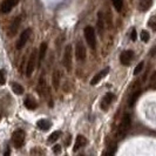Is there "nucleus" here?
<instances>
[{
  "mask_svg": "<svg viewBox=\"0 0 156 156\" xmlns=\"http://www.w3.org/2000/svg\"><path fill=\"white\" fill-rule=\"evenodd\" d=\"M115 149H116V147L113 146L112 148H109L106 153H105V156H114L115 155Z\"/></svg>",
  "mask_w": 156,
  "mask_h": 156,
  "instance_id": "nucleus-28",
  "label": "nucleus"
},
{
  "mask_svg": "<svg viewBox=\"0 0 156 156\" xmlns=\"http://www.w3.org/2000/svg\"><path fill=\"white\" fill-rule=\"evenodd\" d=\"M87 144V139L83 135H78L76 136V140H75V144H74V151H78L79 149H81L82 147H85Z\"/></svg>",
  "mask_w": 156,
  "mask_h": 156,
  "instance_id": "nucleus-13",
  "label": "nucleus"
},
{
  "mask_svg": "<svg viewBox=\"0 0 156 156\" xmlns=\"http://www.w3.org/2000/svg\"><path fill=\"white\" fill-rule=\"evenodd\" d=\"M38 90H39V94L42 96V95H45V93L47 92L46 89V81H45V78H40V81H39V86H38Z\"/></svg>",
  "mask_w": 156,
  "mask_h": 156,
  "instance_id": "nucleus-19",
  "label": "nucleus"
},
{
  "mask_svg": "<svg viewBox=\"0 0 156 156\" xmlns=\"http://www.w3.org/2000/svg\"><path fill=\"white\" fill-rule=\"evenodd\" d=\"M6 83V73L4 69H0V85Z\"/></svg>",
  "mask_w": 156,
  "mask_h": 156,
  "instance_id": "nucleus-26",
  "label": "nucleus"
},
{
  "mask_svg": "<svg viewBox=\"0 0 156 156\" xmlns=\"http://www.w3.org/2000/svg\"><path fill=\"white\" fill-rule=\"evenodd\" d=\"M85 38L88 44V46L90 47L92 49H95L96 47V37H95V30H94L92 26H87L85 27Z\"/></svg>",
  "mask_w": 156,
  "mask_h": 156,
  "instance_id": "nucleus-2",
  "label": "nucleus"
},
{
  "mask_svg": "<svg viewBox=\"0 0 156 156\" xmlns=\"http://www.w3.org/2000/svg\"><path fill=\"white\" fill-rule=\"evenodd\" d=\"M60 136H61V132H60V130H56V132H54L53 134L49 135L48 142H49V143H53V142H55V141H58V139H59Z\"/></svg>",
  "mask_w": 156,
  "mask_h": 156,
  "instance_id": "nucleus-22",
  "label": "nucleus"
},
{
  "mask_svg": "<svg viewBox=\"0 0 156 156\" xmlns=\"http://www.w3.org/2000/svg\"><path fill=\"white\" fill-rule=\"evenodd\" d=\"M46 52H47V42H41L39 53H38V59H39V61H38V66H40V65H41L42 60H44V58H45Z\"/></svg>",
  "mask_w": 156,
  "mask_h": 156,
  "instance_id": "nucleus-14",
  "label": "nucleus"
},
{
  "mask_svg": "<svg viewBox=\"0 0 156 156\" xmlns=\"http://www.w3.org/2000/svg\"><path fill=\"white\" fill-rule=\"evenodd\" d=\"M69 140H70V135L67 136V141H66V146H69Z\"/></svg>",
  "mask_w": 156,
  "mask_h": 156,
  "instance_id": "nucleus-33",
  "label": "nucleus"
},
{
  "mask_svg": "<svg viewBox=\"0 0 156 156\" xmlns=\"http://www.w3.org/2000/svg\"><path fill=\"white\" fill-rule=\"evenodd\" d=\"M9 154H11V149H9V147H7V148H6V150H5V154H4V156H9Z\"/></svg>",
  "mask_w": 156,
  "mask_h": 156,
  "instance_id": "nucleus-32",
  "label": "nucleus"
},
{
  "mask_svg": "<svg viewBox=\"0 0 156 156\" xmlns=\"http://www.w3.org/2000/svg\"><path fill=\"white\" fill-rule=\"evenodd\" d=\"M53 151H54L55 154H60V151H61V146H60V144H55L54 147H53Z\"/></svg>",
  "mask_w": 156,
  "mask_h": 156,
  "instance_id": "nucleus-30",
  "label": "nucleus"
},
{
  "mask_svg": "<svg viewBox=\"0 0 156 156\" xmlns=\"http://www.w3.org/2000/svg\"><path fill=\"white\" fill-rule=\"evenodd\" d=\"M60 80H61V74L59 70H55L52 75V85L54 87V89H59L60 86Z\"/></svg>",
  "mask_w": 156,
  "mask_h": 156,
  "instance_id": "nucleus-16",
  "label": "nucleus"
},
{
  "mask_svg": "<svg viewBox=\"0 0 156 156\" xmlns=\"http://www.w3.org/2000/svg\"><path fill=\"white\" fill-rule=\"evenodd\" d=\"M37 126H38L39 129L46 132V130H48V129L52 127V123H51V121H48V120H39Z\"/></svg>",
  "mask_w": 156,
  "mask_h": 156,
  "instance_id": "nucleus-17",
  "label": "nucleus"
},
{
  "mask_svg": "<svg viewBox=\"0 0 156 156\" xmlns=\"http://www.w3.org/2000/svg\"><path fill=\"white\" fill-rule=\"evenodd\" d=\"M112 1H113V5L117 12H121L122 7H123V0H112Z\"/></svg>",
  "mask_w": 156,
  "mask_h": 156,
  "instance_id": "nucleus-23",
  "label": "nucleus"
},
{
  "mask_svg": "<svg viewBox=\"0 0 156 156\" xmlns=\"http://www.w3.org/2000/svg\"><path fill=\"white\" fill-rule=\"evenodd\" d=\"M25 107L27 108V109H35L37 108V102L35 100H33L32 98H27L26 100H25Z\"/></svg>",
  "mask_w": 156,
  "mask_h": 156,
  "instance_id": "nucleus-21",
  "label": "nucleus"
},
{
  "mask_svg": "<svg viewBox=\"0 0 156 156\" xmlns=\"http://www.w3.org/2000/svg\"><path fill=\"white\" fill-rule=\"evenodd\" d=\"M143 66H144V62H143V61H141V62L139 63L137 66H136V68L134 69V74H135V75H137V74H140V73H141V70L143 69Z\"/></svg>",
  "mask_w": 156,
  "mask_h": 156,
  "instance_id": "nucleus-27",
  "label": "nucleus"
},
{
  "mask_svg": "<svg viewBox=\"0 0 156 156\" xmlns=\"http://www.w3.org/2000/svg\"><path fill=\"white\" fill-rule=\"evenodd\" d=\"M129 128H130V115L125 114V116L122 117L121 123L117 128V137L119 139H123L127 135V133H128Z\"/></svg>",
  "mask_w": 156,
  "mask_h": 156,
  "instance_id": "nucleus-1",
  "label": "nucleus"
},
{
  "mask_svg": "<svg viewBox=\"0 0 156 156\" xmlns=\"http://www.w3.org/2000/svg\"><path fill=\"white\" fill-rule=\"evenodd\" d=\"M114 100V94L113 93H107L103 98H102L101 100V103H100V106H101V109L103 110H107L109 108V106L112 105V102Z\"/></svg>",
  "mask_w": 156,
  "mask_h": 156,
  "instance_id": "nucleus-10",
  "label": "nucleus"
},
{
  "mask_svg": "<svg viewBox=\"0 0 156 156\" xmlns=\"http://www.w3.org/2000/svg\"><path fill=\"white\" fill-rule=\"evenodd\" d=\"M25 137H26V135H25V132H23V129L16 130V132L13 133V135H12L13 146H14L16 148H21L23 146V143H25Z\"/></svg>",
  "mask_w": 156,
  "mask_h": 156,
  "instance_id": "nucleus-3",
  "label": "nucleus"
},
{
  "mask_svg": "<svg viewBox=\"0 0 156 156\" xmlns=\"http://www.w3.org/2000/svg\"><path fill=\"white\" fill-rule=\"evenodd\" d=\"M130 38H132V40H133V41H135V40L137 39V35H136V30H135V28H133V30H132Z\"/></svg>",
  "mask_w": 156,
  "mask_h": 156,
  "instance_id": "nucleus-31",
  "label": "nucleus"
},
{
  "mask_svg": "<svg viewBox=\"0 0 156 156\" xmlns=\"http://www.w3.org/2000/svg\"><path fill=\"white\" fill-rule=\"evenodd\" d=\"M20 23H21V16H16V19L12 21L11 26H9V28H8V35H9L11 38L16 35V31H18V28H19Z\"/></svg>",
  "mask_w": 156,
  "mask_h": 156,
  "instance_id": "nucleus-11",
  "label": "nucleus"
},
{
  "mask_svg": "<svg viewBox=\"0 0 156 156\" xmlns=\"http://www.w3.org/2000/svg\"><path fill=\"white\" fill-rule=\"evenodd\" d=\"M37 58H38V52L34 49L32 51L31 56H30V60L27 62V66H26V76H31L33 70L35 68V63H37Z\"/></svg>",
  "mask_w": 156,
  "mask_h": 156,
  "instance_id": "nucleus-4",
  "label": "nucleus"
},
{
  "mask_svg": "<svg viewBox=\"0 0 156 156\" xmlns=\"http://www.w3.org/2000/svg\"><path fill=\"white\" fill-rule=\"evenodd\" d=\"M98 28H99V33L102 34L103 33V16H102V13H99V20H98Z\"/></svg>",
  "mask_w": 156,
  "mask_h": 156,
  "instance_id": "nucleus-24",
  "label": "nucleus"
},
{
  "mask_svg": "<svg viewBox=\"0 0 156 156\" xmlns=\"http://www.w3.org/2000/svg\"><path fill=\"white\" fill-rule=\"evenodd\" d=\"M80 156H82V155H80Z\"/></svg>",
  "mask_w": 156,
  "mask_h": 156,
  "instance_id": "nucleus-34",
  "label": "nucleus"
},
{
  "mask_svg": "<svg viewBox=\"0 0 156 156\" xmlns=\"http://www.w3.org/2000/svg\"><path fill=\"white\" fill-rule=\"evenodd\" d=\"M134 58V52L133 51H125L122 52L121 55H120V61L123 66H128L129 63L132 62Z\"/></svg>",
  "mask_w": 156,
  "mask_h": 156,
  "instance_id": "nucleus-9",
  "label": "nucleus"
},
{
  "mask_svg": "<svg viewBox=\"0 0 156 156\" xmlns=\"http://www.w3.org/2000/svg\"><path fill=\"white\" fill-rule=\"evenodd\" d=\"M11 87H12V90H13L16 95H21V94H23V87L21 86V85H19L18 82H12Z\"/></svg>",
  "mask_w": 156,
  "mask_h": 156,
  "instance_id": "nucleus-20",
  "label": "nucleus"
},
{
  "mask_svg": "<svg viewBox=\"0 0 156 156\" xmlns=\"http://www.w3.org/2000/svg\"><path fill=\"white\" fill-rule=\"evenodd\" d=\"M32 34V30L31 28H27V30H25V31L21 33V35L19 37V39L16 41V49H21L25 45H26V42L28 41L30 39V37H31Z\"/></svg>",
  "mask_w": 156,
  "mask_h": 156,
  "instance_id": "nucleus-6",
  "label": "nucleus"
},
{
  "mask_svg": "<svg viewBox=\"0 0 156 156\" xmlns=\"http://www.w3.org/2000/svg\"><path fill=\"white\" fill-rule=\"evenodd\" d=\"M149 27H151L153 30H156V16H153L149 20Z\"/></svg>",
  "mask_w": 156,
  "mask_h": 156,
  "instance_id": "nucleus-29",
  "label": "nucleus"
},
{
  "mask_svg": "<svg viewBox=\"0 0 156 156\" xmlns=\"http://www.w3.org/2000/svg\"><path fill=\"white\" fill-rule=\"evenodd\" d=\"M63 66L67 69V72L72 70V45H67L65 48L63 53Z\"/></svg>",
  "mask_w": 156,
  "mask_h": 156,
  "instance_id": "nucleus-5",
  "label": "nucleus"
},
{
  "mask_svg": "<svg viewBox=\"0 0 156 156\" xmlns=\"http://www.w3.org/2000/svg\"><path fill=\"white\" fill-rule=\"evenodd\" d=\"M108 73H109V68H105V69H102L101 72H99V73H98V74H96V75L90 80V85H92V86H95L96 83H99L102 79L107 76V74H108Z\"/></svg>",
  "mask_w": 156,
  "mask_h": 156,
  "instance_id": "nucleus-12",
  "label": "nucleus"
},
{
  "mask_svg": "<svg viewBox=\"0 0 156 156\" xmlns=\"http://www.w3.org/2000/svg\"><path fill=\"white\" fill-rule=\"evenodd\" d=\"M75 55L79 61H83L86 59V48L81 41H79L75 46Z\"/></svg>",
  "mask_w": 156,
  "mask_h": 156,
  "instance_id": "nucleus-8",
  "label": "nucleus"
},
{
  "mask_svg": "<svg viewBox=\"0 0 156 156\" xmlns=\"http://www.w3.org/2000/svg\"><path fill=\"white\" fill-rule=\"evenodd\" d=\"M140 37H141V40H142L143 42H148L149 38H150V37H149V33L147 31H142V32H141Z\"/></svg>",
  "mask_w": 156,
  "mask_h": 156,
  "instance_id": "nucleus-25",
  "label": "nucleus"
},
{
  "mask_svg": "<svg viewBox=\"0 0 156 156\" xmlns=\"http://www.w3.org/2000/svg\"><path fill=\"white\" fill-rule=\"evenodd\" d=\"M153 5V0H140L139 1V9L141 12H147Z\"/></svg>",
  "mask_w": 156,
  "mask_h": 156,
  "instance_id": "nucleus-15",
  "label": "nucleus"
},
{
  "mask_svg": "<svg viewBox=\"0 0 156 156\" xmlns=\"http://www.w3.org/2000/svg\"><path fill=\"white\" fill-rule=\"evenodd\" d=\"M19 1H20V0H4L2 4H1V6H0V12L4 13V14L11 12L12 8L14 7L16 5H18Z\"/></svg>",
  "mask_w": 156,
  "mask_h": 156,
  "instance_id": "nucleus-7",
  "label": "nucleus"
},
{
  "mask_svg": "<svg viewBox=\"0 0 156 156\" xmlns=\"http://www.w3.org/2000/svg\"><path fill=\"white\" fill-rule=\"evenodd\" d=\"M141 95V90H136V92H134L132 95H130V98H129V100H128V106L132 108L134 107V105L136 103L137 101V99H139V96Z\"/></svg>",
  "mask_w": 156,
  "mask_h": 156,
  "instance_id": "nucleus-18",
  "label": "nucleus"
}]
</instances>
